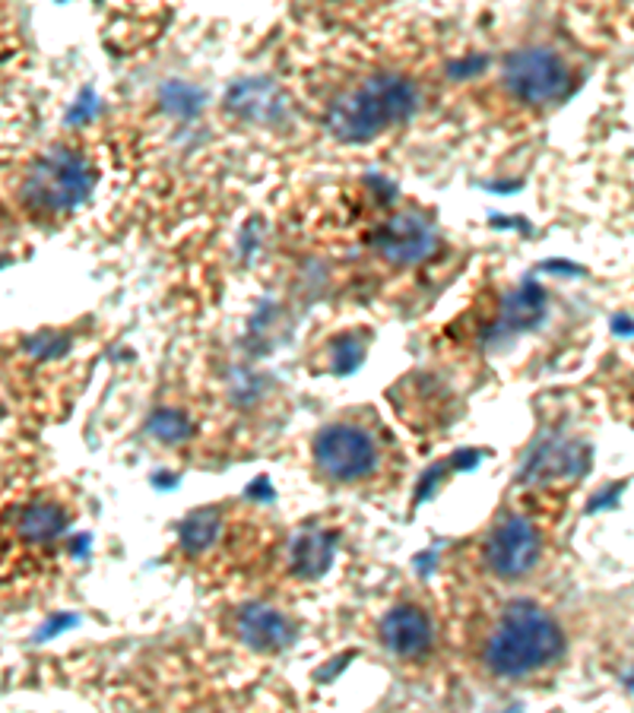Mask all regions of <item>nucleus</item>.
Here are the masks:
<instances>
[{
  "label": "nucleus",
  "instance_id": "f257e3e1",
  "mask_svg": "<svg viewBox=\"0 0 634 713\" xmlns=\"http://www.w3.org/2000/svg\"><path fill=\"white\" fill-rule=\"evenodd\" d=\"M565 637L555 619L533 602H511L495 612L480 637V663L498 679H523L562 656Z\"/></svg>",
  "mask_w": 634,
  "mask_h": 713
},
{
  "label": "nucleus",
  "instance_id": "f03ea898",
  "mask_svg": "<svg viewBox=\"0 0 634 713\" xmlns=\"http://www.w3.org/2000/svg\"><path fill=\"white\" fill-rule=\"evenodd\" d=\"M413 105H416L413 83L393 73H381L343 92V99L333 102L331 127L343 140H368L400 124L413 112Z\"/></svg>",
  "mask_w": 634,
  "mask_h": 713
},
{
  "label": "nucleus",
  "instance_id": "7ed1b4c3",
  "mask_svg": "<svg viewBox=\"0 0 634 713\" xmlns=\"http://www.w3.org/2000/svg\"><path fill=\"white\" fill-rule=\"evenodd\" d=\"M318 473L336 485H362L381 473L384 447L362 422H333L314 438Z\"/></svg>",
  "mask_w": 634,
  "mask_h": 713
},
{
  "label": "nucleus",
  "instance_id": "20e7f679",
  "mask_svg": "<svg viewBox=\"0 0 634 713\" xmlns=\"http://www.w3.org/2000/svg\"><path fill=\"white\" fill-rule=\"evenodd\" d=\"M90 187V165L70 149H55L32 165L20 187V200L35 216H61L77 204H83Z\"/></svg>",
  "mask_w": 634,
  "mask_h": 713
},
{
  "label": "nucleus",
  "instance_id": "39448f33",
  "mask_svg": "<svg viewBox=\"0 0 634 713\" xmlns=\"http://www.w3.org/2000/svg\"><path fill=\"white\" fill-rule=\"evenodd\" d=\"M505 87L511 99L530 105V108H545L565 92L572 90V67L552 48H523L514 51L505 64Z\"/></svg>",
  "mask_w": 634,
  "mask_h": 713
},
{
  "label": "nucleus",
  "instance_id": "423d86ee",
  "mask_svg": "<svg viewBox=\"0 0 634 713\" xmlns=\"http://www.w3.org/2000/svg\"><path fill=\"white\" fill-rule=\"evenodd\" d=\"M483 562L498 580H517L540 562V533L527 517H505L483 542Z\"/></svg>",
  "mask_w": 634,
  "mask_h": 713
},
{
  "label": "nucleus",
  "instance_id": "0eeeda50",
  "mask_svg": "<svg viewBox=\"0 0 634 713\" xmlns=\"http://www.w3.org/2000/svg\"><path fill=\"white\" fill-rule=\"evenodd\" d=\"M381 641L388 647V654L403 659V663H413V659H423L435 644V624L431 616L425 612L423 606H396L384 616L381 622Z\"/></svg>",
  "mask_w": 634,
  "mask_h": 713
},
{
  "label": "nucleus",
  "instance_id": "6e6552de",
  "mask_svg": "<svg viewBox=\"0 0 634 713\" xmlns=\"http://www.w3.org/2000/svg\"><path fill=\"white\" fill-rule=\"evenodd\" d=\"M244 641L261 647V651H273V647H283L289 641V624L283 616H276L270 609H261L254 606L242 622Z\"/></svg>",
  "mask_w": 634,
  "mask_h": 713
}]
</instances>
